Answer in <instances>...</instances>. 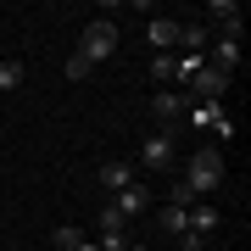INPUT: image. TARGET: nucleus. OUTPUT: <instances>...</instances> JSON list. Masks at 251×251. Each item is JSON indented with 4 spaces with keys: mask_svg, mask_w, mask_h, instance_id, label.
<instances>
[{
    "mask_svg": "<svg viewBox=\"0 0 251 251\" xmlns=\"http://www.w3.org/2000/svg\"><path fill=\"white\" fill-rule=\"evenodd\" d=\"M184 184H190L196 201H206L218 184H224V151H218V145H201V151L190 156V168H184Z\"/></svg>",
    "mask_w": 251,
    "mask_h": 251,
    "instance_id": "1",
    "label": "nucleus"
},
{
    "mask_svg": "<svg viewBox=\"0 0 251 251\" xmlns=\"http://www.w3.org/2000/svg\"><path fill=\"white\" fill-rule=\"evenodd\" d=\"M112 50H117V23H112V17H95L90 28H84V45H78V56H90V62H106Z\"/></svg>",
    "mask_w": 251,
    "mask_h": 251,
    "instance_id": "2",
    "label": "nucleus"
},
{
    "mask_svg": "<svg viewBox=\"0 0 251 251\" xmlns=\"http://www.w3.org/2000/svg\"><path fill=\"white\" fill-rule=\"evenodd\" d=\"M229 90V73H218V67H201V78L190 84V100H201V106H218Z\"/></svg>",
    "mask_w": 251,
    "mask_h": 251,
    "instance_id": "3",
    "label": "nucleus"
},
{
    "mask_svg": "<svg viewBox=\"0 0 251 251\" xmlns=\"http://www.w3.org/2000/svg\"><path fill=\"white\" fill-rule=\"evenodd\" d=\"M140 162H145L151 173L173 168V128H162V134H151V140H145V145H140Z\"/></svg>",
    "mask_w": 251,
    "mask_h": 251,
    "instance_id": "4",
    "label": "nucleus"
},
{
    "mask_svg": "<svg viewBox=\"0 0 251 251\" xmlns=\"http://www.w3.org/2000/svg\"><path fill=\"white\" fill-rule=\"evenodd\" d=\"M206 17L218 23V39H240V6H229V0H212V6H206Z\"/></svg>",
    "mask_w": 251,
    "mask_h": 251,
    "instance_id": "5",
    "label": "nucleus"
},
{
    "mask_svg": "<svg viewBox=\"0 0 251 251\" xmlns=\"http://www.w3.org/2000/svg\"><path fill=\"white\" fill-rule=\"evenodd\" d=\"M106 201H112V206H117L123 218H134V212H145V206H151V190H145V184L134 179L128 190H117V196H106Z\"/></svg>",
    "mask_w": 251,
    "mask_h": 251,
    "instance_id": "6",
    "label": "nucleus"
},
{
    "mask_svg": "<svg viewBox=\"0 0 251 251\" xmlns=\"http://www.w3.org/2000/svg\"><path fill=\"white\" fill-rule=\"evenodd\" d=\"M218 229V206L212 201H196V206H190V224H184V234H196V240L206 246V234H212Z\"/></svg>",
    "mask_w": 251,
    "mask_h": 251,
    "instance_id": "7",
    "label": "nucleus"
},
{
    "mask_svg": "<svg viewBox=\"0 0 251 251\" xmlns=\"http://www.w3.org/2000/svg\"><path fill=\"white\" fill-rule=\"evenodd\" d=\"M184 106H190V95H179V90H156V95H151V112L162 117V123H179Z\"/></svg>",
    "mask_w": 251,
    "mask_h": 251,
    "instance_id": "8",
    "label": "nucleus"
},
{
    "mask_svg": "<svg viewBox=\"0 0 251 251\" xmlns=\"http://www.w3.org/2000/svg\"><path fill=\"white\" fill-rule=\"evenodd\" d=\"M145 39H151V50H173L179 45V23L173 17H151L145 23Z\"/></svg>",
    "mask_w": 251,
    "mask_h": 251,
    "instance_id": "9",
    "label": "nucleus"
},
{
    "mask_svg": "<svg viewBox=\"0 0 251 251\" xmlns=\"http://www.w3.org/2000/svg\"><path fill=\"white\" fill-rule=\"evenodd\" d=\"M134 184V168H128V162H100V190H106V196H117V190H128Z\"/></svg>",
    "mask_w": 251,
    "mask_h": 251,
    "instance_id": "10",
    "label": "nucleus"
},
{
    "mask_svg": "<svg viewBox=\"0 0 251 251\" xmlns=\"http://www.w3.org/2000/svg\"><path fill=\"white\" fill-rule=\"evenodd\" d=\"M201 67H206V56H173V84H184V90H190V84L201 78Z\"/></svg>",
    "mask_w": 251,
    "mask_h": 251,
    "instance_id": "11",
    "label": "nucleus"
},
{
    "mask_svg": "<svg viewBox=\"0 0 251 251\" xmlns=\"http://www.w3.org/2000/svg\"><path fill=\"white\" fill-rule=\"evenodd\" d=\"M184 117H190V128H218L229 112H224V106H201V100H190V112H184Z\"/></svg>",
    "mask_w": 251,
    "mask_h": 251,
    "instance_id": "12",
    "label": "nucleus"
},
{
    "mask_svg": "<svg viewBox=\"0 0 251 251\" xmlns=\"http://www.w3.org/2000/svg\"><path fill=\"white\" fill-rule=\"evenodd\" d=\"M156 224H162V234H173V240H179V234H184V224H190V206H173V201H168Z\"/></svg>",
    "mask_w": 251,
    "mask_h": 251,
    "instance_id": "13",
    "label": "nucleus"
},
{
    "mask_svg": "<svg viewBox=\"0 0 251 251\" xmlns=\"http://www.w3.org/2000/svg\"><path fill=\"white\" fill-rule=\"evenodd\" d=\"M78 246H84V229L78 224H62V229L50 234V251H78Z\"/></svg>",
    "mask_w": 251,
    "mask_h": 251,
    "instance_id": "14",
    "label": "nucleus"
},
{
    "mask_svg": "<svg viewBox=\"0 0 251 251\" xmlns=\"http://www.w3.org/2000/svg\"><path fill=\"white\" fill-rule=\"evenodd\" d=\"M123 224H128V218L117 212L112 201H100V234H123Z\"/></svg>",
    "mask_w": 251,
    "mask_h": 251,
    "instance_id": "15",
    "label": "nucleus"
},
{
    "mask_svg": "<svg viewBox=\"0 0 251 251\" xmlns=\"http://www.w3.org/2000/svg\"><path fill=\"white\" fill-rule=\"evenodd\" d=\"M151 78L156 84H173V50H156L151 56Z\"/></svg>",
    "mask_w": 251,
    "mask_h": 251,
    "instance_id": "16",
    "label": "nucleus"
},
{
    "mask_svg": "<svg viewBox=\"0 0 251 251\" xmlns=\"http://www.w3.org/2000/svg\"><path fill=\"white\" fill-rule=\"evenodd\" d=\"M90 67H95V62H90V56H78V50H73L67 62H62V73H67L73 84H78V78H90Z\"/></svg>",
    "mask_w": 251,
    "mask_h": 251,
    "instance_id": "17",
    "label": "nucleus"
},
{
    "mask_svg": "<svg viewBox=\"0 0 251 251\" xmlns=\"http://www.w3.org/2000/svg\"><path fill=\"white\" fill-rule=\"evenodd\" d=\"M23 62H0V90H17V84H23Z\"/></svg>",
    "mask_w": 251,
    "mask_h": 251,
    "instance_id": "18",
    "label": "nucleus"
},
{
    "mask_svg": "<svg viewBox=\"0 0 251 251\" xmlns=\"http://www.w3.org/2000/svg\"><path fill=\"white\" fill-rule=\"evenodd\" d=\"M168 201H173V206H196V196H190V184H184V179L168 190Z\"/></svg>",
    "mask_w": 251,
    "mask_h": 251,
    "instance_id": "19",
    "label": "nucleus"
},
{
    "mask_svg": "<svg viewBox=\"0 0 251 251\" xmlns=\"http://www.w3.org/2000/svg\"><path fill=\"white\" fill-rule=\"evenodd\" d=\"M78 251H100V246H95V240H84V246H78Z\"/></svg>",
    "mask_w": 251,
    "mask_h": 251,
    "instance_id": "20",
    "label": "nucleus"
}]
</instances>
